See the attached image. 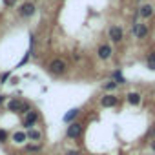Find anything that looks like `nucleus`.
Returning a JSON list of instances; mask_svg holds the SVG:
<instances>
[{
	"label": "nucleus",
	"mask_w": 155,
	"mask_h": 155,
	"mask_svg": "<svg viewBox=\"0 0 155 155\" xmlns=\"http://www.w3.org/2000/svg\"><path fill=\"white\" fill-rule=\"evenodd\" d=\"M66 69H68V64L62 58H55V60L49 62V73L51 75H62Z\"/></svg>",
	"instance_id": "nucleus-1"
},
{
	"label": "nucleus",
	"mask_w": 155,
	"mask_h": 155,
	"mask_svg": "<svg viewBox=\"0 0 155 155\" xmlns=\"http://www.w3.org/2000/svg\"><path fill=\"white\" fill-rule=\"evenodd\" d=\"M66 135H68L69 139H79V137L82 135V124H79V122H73L71 126H68V130H66Z\"/></svg>",
	"instance_id": "nucleus-2"
},
{
	"label": "nucleus",
	"mask_w": 155,
	"mask_h": 155,
	"mask_svg": "<svg viewBox=\"0 0 155 155\" xmlns=\"http://www.w3.org/2000/svg\"><path fill=\"white\" fill-rule=\"evenodd\" d=\"M108 35H110V38H111L113 42H120V40L124 38V33H122V29H120L119 26H111V28L108 29Z\"/></svg>",
	"instance_id": "nucleus-3"
},
{
	"label": "nucleus",
	"mask_w": 155,
	"mask_h": 155,
	"mask_svg": "<svg viewBox=\"0 0 155 155\" xmlns=\"http://www.w3.org/2000/svg\"><path fill=\"white\" fill-rule=\"evenodd\" d=\"M18 13H20V17H31V15H35V4H31V2L22 4L20 9H18Z\"/></svg>",
	"instance_id": "nucleus-4"
},
{
	"label": "nucleus",
	"mask_w": 155,
	"mask_h": 155,
	"mask_svg": "<svg viewBox=\"0 0 155 155\" xmlns=\"http://www.w3.org/2000/svg\"><path fill=\"white\" fill-rule=\"evenodd\" d=\"M38 120V113L37 111H28L26 113V119H24V128H33V124Z\"/></svg>",
	"instance_id": "nucleus-5"
},
{
	"label": "nucleus",
	"mask_w": 155,
	"mask_h": 155,
	"mask_svg": "<svg viewBox=\"0 0 155 155\" xmlns=\"http://www.w3.org/2000/svg\"><path fill=\"white\" fill-rule=\"evenodd\" d=\"M133 33H135L137 38H146V37H148V28H146V24H135V26H133Z\"/></svg>",
	"instance_id": "nucleus-6"
},
{
	"label": "nucleus",
	"mask_w": 155,
	"mask_h": 155,
	"mask_svg": "<svg viewBox=\"0 0 155 155\" xmlns=\"http://www.w3.org/2000/svg\"><path fill=\"white\" fill-rule=\"evenodd\" d=\"M111 46H108V44H102V46H99V49H97V55L102 58V60H106V58H110L111 57Z\"/></svg>",
	"instance_id": "nucleus-7"
},
{
	"label": "nucleus",
	"mask_w": 155,
	"mask_h": 155,
	"mask_svg": "<svg viewBox=\"0 0 155 155\" xmlns=\"http://www.w3.org/2000/svg\"><path fill=\"white\" fill-rule=\"evenodd\" d=\"M139 15H140L142 18H150V17L153 15V8H151L150 4H144V6H140V9H139Z\"/></svg>",
	"instance_id": "nucleus-8"
},
{
	"label": "nucleus",
	"mask_w": 155,
	"mask_h": 155,
	"mask_svg": "<svg viewBox=\"0 0 155 155\" xmlns=\"http://www.w3.org/2000/svg\"><path fill=\"white\" fill-rule=\"evenodd\" d=\"M101 104H102L104 108H111V106L117 104V97H113V95H106V97H102Z\"/></svg>",
	"instance_id": "nucleus-9"
},
{
	"label": "nucleus",
	"mask_w": 155,
	"mask_h": 155,
	"mask_svg": "<svg viewBox=\"0 0 155 155\" xmlns=\"http://www.w3.org/2000/svg\"><path fill=\"white\" fill-rule=\"evenodd\" d=\"M128 102L131 104V106H137V104H140V95L139 93H135V91H131V93H128Z\"/></svg>",
	"instance_id": "nucleus-10"
},
{
	"label": "nucleus",
	"mask_w": 155,
	"mask_h": 155,
	"mask_svg": "<svg viewBox=\"0 0 155 155\" xmlns=\"http://www.w3.org/2000/svg\"><path fill=\"white\" fill-rule=\"evenodd\" d=\"M26 139H28V133H24V131H17L13 135V142H17V144H22Z\"/></svg>",
	"instance_id": "nucleus-11"
},
{
	"label": "nucleus",
	"mask_w": 155,
	"mask_h": 155,
	"mask_svg": "<svg viewBox=\"0 0 155 155\" xmlns=\"http://www.w3.org/2000/svg\"><path fill=\"white\" fill-rule=\"evenodd\" d=\"M8 108H9V111H20V110H22V102H18V101H9Z\"/></svg>",
	"instance_id": "nucleus-12"
},
{
	"label": "nucleus",
	"mask_w": 155,
	"mask_h": 155,
	"mask_svg": "<svg viewBox=\"0 0 155 155\" xmlns=\"http://www.w3.org/2000/svg\"><path fill=\"white\" fill-rule=\"evenodd\" d=\"M77 115H79V110H77V108H75V110H69V113H66V115H64V120H66V122H69V120H73Z\"/></svg>",
	"instance_id": "nucleus-13"
},
{
	"label": "nucleus",
	"mask_w": 155,
	"mask_h": 155,
	"mask_svg": "<svg viewBox=\"0 0 155 155\" xmlns=\"http://www.w3.org/2000/svg\"><path fill=\"white\" fill-rule=\"evenodd\" d=\"M111 81H115L117 84H122V82H126V81H124V77L120 75V71H115V73L111 75Z\"/></svg>",
	"instance_id": "nucleus-14"
},
{
	"label": "nucleus",
	"mask_w": 155,
	"mask_h": 155,
	"mask_svg": "<svg viewBox=\"0 0 155 155\" xmlns=\"http://www.w3.org/2000/svg\"><path fill=\"white\" fill-rule=\"evenodd\" d=\"M28 137H29V139H33V140H40V131H37V130H29Z\"/></svg>",
	"instance_id": "nucleus-15"
},
{
	"label": "nucleus",
	"mask_w": 155,
	"mask_h": 155,
	"mask_svg": "<svg viewBox=\"0 0 155 155\" xmlns=\"http://www.w3.org/2000/svg\"><path fill=\"white\" fill-rule=\"evenodd\" d=\"M115 88H117V82H115V81H108V82L104 84V90H106V91H111V90H115Z\"/></svg>",
	"instance_id": "nucleus-16"
},
{
	"label": "nucleus",
	"mask_w": 155,
	"mask_h": 155,
	"mask_svg": "<svg viewBox=\"0 0 155 155\" xmlns=\"http://www.w3.org/2000/svg\"><path fill=\"white\" fill-rule=\"evenodd\" d=\"M148 68L150 69H155V53L148 55Z\"/></svg>",
	"instance_id": "nucleus-17"
},
{
	"label": "nucleus",
	"mask_w": 155,
	"mask_h": 155,
	"mask_svg": "<svg viewBox=\"0 0 155 155\" xmlns=\"http://www.w3.org/2000/svg\"><path fill=\"white\" fill-rule=\"evenodd\" d=\"M26 150H28V151H38V150H40V144H29Z\"/></svg>",
	"instance_id": "nucleus-18"
},
{
	"label": "nucleus",
	"mask_w": 155,
	"mask_h": 155,
	"mask_svg": "<svg viewBox=\"0 0 155 155\" xmlns=\"http://www.w3.org/2000/svg\"><path fill=\"white\" fill-rule=\"evenodd\" d=\"M6 140H8V131L0 130V142H6Z\"/></svg>",
	"instance_id": "nucleus-19"
},
{
	"label": "nucleus",
	"mask_w": 155,
	"mask_h": 155,
	"mask_svg": "<svg viewBox=\"0 0 155 155\" xmlns=\"http://www.w3.org/2000/svg\"><path fill=\"white\" fill-rule=\"evenodd\" d=\"M2 2H4L6 6H9V8H13V6L17 4V0H2Z\"/></svg>",
	"instance_id": "nucleus-20"
},
{
	"label": "nucleus",
	"mask_w": 155,
	"mask_h": 155,
	"mask_svg": "<svg viewBox=\"0 0 155 155\" xmlns=\"http://www.w3.org/2000/svg\"><path fill=\"white\" fill-rule=\"evenodd\" d=\"M9 75H11V73H9V71H8V73H4V75H2V79H0V81H2V84H4V82H6V81H8V79H9Z\"/></svg>",
	"instance_id": "nucleus-21"
},
{
	"label": "nucleus",
	"mask_w": 155,
	"mask_h": 155,
	"mask_svg": "<svg viewBox=\"0 0 155 155\" xmlns=\"http://www.w3.org/2000/svg\"><path fill=\"white\" fill-rule=\"evenodd\" d=\"M66 155H79V151H75V150H71V151H68Z\"/></svg>",
	"instance_id": "nucleus-22"
},
{
	"label": "nucleus",
	"mask_w": 155,
	"mask_h": 155,
	"mask_svg": "<svg viewBox=\"0 0 155 155\" xmlns=\"http://www.w3.org/2000/svg\"><path fill=\"white\" fill-rule=\"evenodd\" d=\"M4 101H6V95H0V104H2Z\"/></svg>",
	"instance_id": "nucleus-23"
},
{
	"label": "nucleus",
	"mask_w": 155,
	"mask_h": 155,
	"mask_svg": "<svg viewBox=\"0 0 155 155\" xmlns=\"http://www.w3.org/2000/svg\"><path fill=\"white\" fill-rule=\"evenodd\" d=\"M151 148H153V150H155V140H153V142H151Z\"/></svg>",
	"instance_id": "nucleus-24"
}]
</instances>
